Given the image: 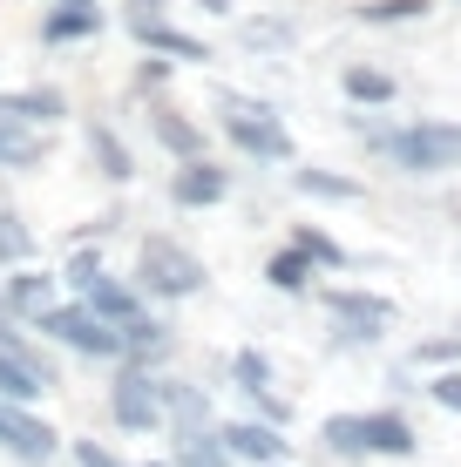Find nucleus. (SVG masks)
Masks as SVG:
<instances>
[{"label": "nucleus", "instance_id": "f257e3e1", "mask_svg": "<svg viewBox=\"0 0 461 467\" xmlns=\"http://www.w3.org/2000/svg\"><path fill=\"white\" fill-rule=\"evenodd\" d=\"M353 129L373 142L387 163H401L407 176H441L461 163V122H407V129H367L353 116Z\"/></svg>", "mask_w": 461, "mask_h": 467}, {"label": "nucleus", "instance_id": "f03ea898", "mask_svg": "<svg viewBox=\"0 0 461 467\" xmlns=\"http://www.w3.org/2000/svg\"><path fill=\"white\" fill-rule=\"evenodd\" d=\"M217 109H225V136L245 156H258V163H292V136H285V122L272 116V102H251V95L217 88Z\"/></svg>", "mask_w": 461, "mask_h": 467}, {"label": "nucleus", "instance_id": "7ed1b4c3", "mask_svg": "<svg viewBox=\"0 0 461 467\" xmlns=\"http://www.w3.org/2000/svg\"><path fill=\"white\" fill-rule=\"evenodd\" d=\"M136 285L156 292V298H190V292H204V265H197V251L177 244V237H142Z\"/></svg>", "mask_w": 461, "mask_h": 467}, {"label": "nucleus", "instance_id": "20e7f679", "mask_svg": "<svg viewBox=\"0 0 461 467\" xmlns=\"http://www.w3.org/2000/svg\"><path fill=\"white\" fill-rule=\"evenodd\" d=\"M47 339H61L68 352H89V359H122V326H109L102 312H89V305H47L35 318Z\"/></svg>", "mask_w": 461, "mask_h": 467}, {"label": "nucleus", "instance_id": "39448f33", "mask_svg": "<svg viewBox=\"0 0 461 467\" xmlns=\"http://www.w3.org/2000/svg\"><path fill=\"white\" fill-rule=\"evenodd\" d=\"M122 27L150 47V55H177V61H211V47H204L197 35H183V27L163 21V0H130L122 7Z\"/></svg>", "mask_w": 461, "mask_h": 467}, {"label": "nucleus", "instance_id": "423d86ee", "mask_svg": "<svg viewBox=\"0 0 461 467\" xmlns=\"http://www.w3.org/2000/svg\"><path fill=\"white\" fill-rule=\"evenodd\" d=\"M0 447H7L14 461H27V467H41V461H55V447H61V433L35 420V413L21 407V400H0Z\"/></svg>", "mask_w": 461, "mask_h": 467}, {"label": "nucleus", "instance_id": "0eeeda50", "mask_svg": "<svg viewBox=\"0 0 461 467\" xmlns=\"http://www.w3.org/2000/svg\"><path fill=\"white\" fill-rule=\"evenodd\" d=\"M109 413H116V427H130V433H156L163 427V379L122 373L109 386Z\"/></svg>", "mask_w": 461, "mask_h": 467}, {"label": "nucleus", "instance_id": "6e6552de", "mask_svg": "<svg viewBox=\"0 0 461 467\" xmlns=\"http://www.w3.org/2000/svg\"><path fill=\"white\" fill-rule=\"evenodd\" d=\"M326 312L346 326V339H380V326H393V298L380 292H326Z\"/></svg>", "mask_w": 461, "mask_h": 467}, {"label": "nucleus", "instance_id": "1a4fd4ad", "mask_svg": "<svg viewBox=\"0 0 461 467\" xmlns=\"http://www.w3.org/2000/svg\"><path fill=\"white\" fill-rule=\"evenodd\" d=\"M231 176L211 163V156H190V163L170 176V203H183V211H211V203H225Z\"/></svg>", "mask_w": 461, "mask_h": 467}, {"label": "nucleus", "instance_id": "9d476101", "mask_svg": "<svg viewBox=\"0 0 461 467\" xmlns=\"http://www.w3.org/2000/svg\"><path fill=\"white\" fill-rule=\"evenodd\" d=\"M225 447H231V461H258V467H278L285 461L278 420H231L225 427Z\"/></svg>", "mask_w": 461, "mask_h": 467}, {"label": "nucleus", "instance_id": "9b49d317", "mask_svg": "<svg viewBox=\"0 0 461 467\" xmlns=\"http://www.w3.org/2000/svg\"><path fill=\"white\" fill-rule=\"evenodd\" d=\"M75 292H82V305H89V312H102L109 326H130V318H142L136 292H130V285H116V278H102V271H89Z\"/></svg>", "mask_w": 461, "mask_h": 467}, {"label": "nucleus", "instance_id": "f8f14e48", "mask_svg": "<svg viewBox=\"0 0 461 467\" xmlns=\"http://www.w3.org/2000/svg\"><path fill=\"white\" fill-rule=\"evenodd\" d=\"M41 156H47V129L41 122L0 116V170H35Z\"/></svg>", "mask_w": 461, "mask_h": 467}, {"label": "nucleus", "instance_id": "ddd939ff", "mask_svg": "<svg viewBox=\"0 0 461 467\" xmlns=\"http://www.w3.org/2000/svg\"><path fill=\"white\" fill-rule=\"evenodd\" d=\"M150 129H156V142H163L177 163H190V156H204V129L183 116V109H170V102H156L150 109Z\"/></svg>", "mask_w": 461, "mask_h": 467}, {"label": "nucleus", "instance_id": "4468645a", "mask_svg": "<svg viewBox=\"0 0 461 467\" xmlns=\"http://www.w3.org/2000/svg\"><path fill=\"white\" fill-rule=\"evenodd\" d=\"M95 27H102V7H95V0H61V7L41 21V41H47V47H61V41H89Z\"/></svg>", "mask_w": 461, "mask_h": 467}, {"label": "nucleus", "instance_id": "2eb2a0df", "mask_svg": "<svg viewBox=\"0 0 461 467\" xmlns=\"http://www.w3.org/2000/svg\"><path fill=\"white\" fill-rule=\"evenodd\" d=\"M0 116H14V122H61L68 116V102H61V88H7L0 95Z\"/></svg>", "mask_w": 461, "mask_h": 467}, {"label": "nucleus", "instance_id": "dca6fc26", "mask_svg": "<svg viewBox=\"0 0 461 467\" xmlns=\"http://www.w3.org/2000/svg\"><path fill=\"white\" fill-rule=\"evenodd\" d=\"M0 305L41 318L47 305H55V278H41V271H14V278H0Z\"/></svg>", "mask_w": 461, "mask_h": 467}, {"label": "nucleus", "instance_id": "f3484780", "mask_svg": "<svg viewBox=\"0 0 461 467\" xmlns=\"http://www.w3.org/2000/svg\"><path fill=\"white\" fill-rule=\"evenodd\" d=\"M89 156H95V170L109 176V183H130L136 163H130V150H122V136L109 122H89Z\"/></svg>", "mask_w": 461, "mask_h": 467}, {"label": "nucleus", "instance_id": "a211bd4d", "mask_svg": "<svg viewBox=\"0 0 461 467\" xmlns=\"http://www.w3.org/2000/svg\"><path fill=\"white\" fill-rule=\"evenodd\" d=\"M292 190H299V197H320V203H360V197H367V183L332 176V170H292Z\"/></svg>", "mask_w": 461, "mask_h": 467}, {"label": "nucleus", "instance_id": "6ab92c4d", "mask_svg": "<svg viewBox=\"0 0 461 467\" xmlns=\"http://www.w3.org/2000/svg\"><path fill=\"white\" fill-rule=\"evenodd\" d=\"M367 454L407 461V454H414V427H407L401 413H367Z\"/></svg>", "mask_w": 461, "mask_h": 467}, {"label": "nucleus", "instance_id": "aec40b11", "mask_svg": "<svg viewBox=\"0 0 461 467\" xmlns=\"http://www.w3.org/2000/svg\"><path fill=\"white\" fill-rule=\"evenodd\" d=\"M340 88H346V102H393V95H401V82H393L387 68H367V61H353V68L340 75Z\"/></svg>", "mask_w": 461, "mask_h": 467}, {"label": "nucleus", "instance_id": "412c9836", "mask_svg": "<svg viewBox=\"0 0 461 467\" xmlns=\"http://www.w3.org/2000/svg\"><path fill=\"white\" fill-rule=\"evenodd\" d=\"M320 433H326V447H332V454L367 461V413H332V420H326Z\"/></svg>", "mask_w": 461, "mask_h": 467}, {"label": "nucleus", "instance_id": "4be33fe9", "mask_svg": "<svg viewBox=\"0 0 461 467\" xmlns=\"http://www.w3.org/2000/svg\"><path fill=\"white\" fill-rule=\"evenodd\" d=\"M163 352H170V326H156V318L122 326V359H163Z\"/></svg>", "mask_w": 461, "mask_h": 467}, {"label": "nucleus", "instance_id": "5701e85b", "mask_svg": "<svg viewBox=\"0 0 461 467\" xmlns=\"http://www.w3.org/2000/svg\"><path fill=\"white\" fill-rule=\"evenodd\" d=\"M41 393H47V379L35 373V366L14 359V352H0V400H21L27 407V400H41Z\"/></svg>", "mask_w": 461, "mask_h": 467}, {"label": "nucleus", "instance_id": "b1692460", "mask_svg": "<svg viewBox=\"0 0 461 467\" xmlns=\"http://www.w3.org/2000/svg\"><path fill=\"white\" fill-rule=\"evenodd\" d=\"M177 467H231V447H225V433H183V447H177Z\"/></svg>", "mask_w": 461, "mask_h": 467}, {"label": "nucleus", "instance_id": "393cba45", "mask_svg": "<svg viewBox=\"0 0 461 467\" xmlns=\"http://www.w3.org/2000/svg\"><path fill=\"white\" fill-rule=\"evenodd\" d=\"M427 0H367V7H353V21L367 27H401V21H421Z\"/></svg>", "mask_w": 461, "mask_h": 467}, {"label": "nucleus", "instance_id": "a878e982", "mask_svg": "<svg viewBox=\"0 0 461 467\" xmlns=\"http://www.w3.org/2000/svg\"><path fill=\"white\" fill-rule=\"evenodd\" d=\"M265 278H272L278 292H306V285H312V257L292 244V251H278L272 265H265Z\"/></svg>", "mask_w": 461, "mask_h": 467}, {"label": "nucleus", "instance_id": "bb28decb", "mask_svg": "<svg viewBox=\"0 0 461 467\" xmlns=\"http://www.w3.org/2000/svg\"><path fill=\"white\" fill-rule=\"evenodd\" d=\"M292 244H299V251H306V257H312V265H332V271H340V265H353V257H346L340 244H332V237L320 231V223H299V231H292Z\"/></svg>", "mask_w": 461, "mask_h": 467}, {"label": "nucleus", "instance_id": "cd10ccee", "mask_svg": "<svg viewBox=\"0 0 461 467\" xmlns=\"http://www.w3.org/2000/svg\"><path fill=\"white\" fill-rule=\"evenodd\" d=\"M35 251V237H27V223L14 211H0V265H21V257Z\"/></svg>", "mask_w": 461, "mask_h": 467}, {"label": "nucleus", "instance_id": "c85d7f7f", "mask_svg": "<svg viewBox=\"0 0 461 467\" xmlns=\"http://www.w3.org/2000/svg\"><path fill=\"white\" fill-rule=\"evenodd\" d=\"M231 373H237V386H245V393L272 386V366H265V352H237V359H231Z\"/></svg>", "mask_w": 461, "mask_h": 467}, {"label": "nucleus", "instance_id": "c756f323", "mask_svg": "<svg viewBox=\"0 0 461 467\" xmlns=\"http://www.w3.org/2000/svg\"><path fill=\"white\" fill-rule=\"evenodd\" d=\"M245 41L251 47H285V41H292V27H285V21H245Z\"/></svg>", "mask_w": 461, "mask_h": 467}, {"label": "nucleus", "instance_id": "7c9ffc66", "mask_svg": "<svg viewBox=\"0 0 461 467\" xmlns=\"http://www.w3.org/2000/svg\"><path fill=\"white\" fill-rule=\"evenodd\" d=\"M75 467H130V461H116L102 441H75Z\"/></svg>", "mask_w": 461, "mask_h": 467}, {"label": "nucleus", "instance_id": "2f4dec72", "mask_svg": "<svg viewBox=\"0 0 461 467\" xmlns=\"http://www.w3.org/2000/svg\"><path fill=\"white\" fill-rule=\"evenodd\" d=\"M435 400H441L448 413H461V373H441V379H435Z\"/></svg>", "mask_w": 461, "mask_h": 467}, {"label": "nucleus", "instance_id": "473e14b6", "mask_svg": "<svg viewBox=\"0 0 461 467\" xmlns=\"http://www.w3.org/2000/svg\"><path fill=\"white\" fill-rule=\"evenodd\" d=\"M455 352H461L455 339H427V346L414 352V359H427V366H448V359H455Z\"/></svg>", "mask_w": 461, "mask_h": 467}, {"label": "nucleus", "instance_id": "72a5a7b5", "mask_svg": "<svg viewBox=\"0 0 461 467\" xmlns=\"http://www.w3.org/2000/svg\"><path fill=\"white\" fill-rule=\"evenodd\" d=\"M170 82V61H142L136 68V88H163Z\"/></svg>", "mask_w": 461, "mask_h": 467}, {"label": "nucleus", "instance_id": "f704fd0d", "mask_svg": "<svg viewBox=\"0 0 461 467\" xmlns=\"http://www.w3.org/2000/svg\"><path fill=\"white\" fill-rule=\"evenodd\" d=\"M278 467H285V461H278Z\"/></svg>", "mask_w": 461, "mask_h": 467}]
</instances>
